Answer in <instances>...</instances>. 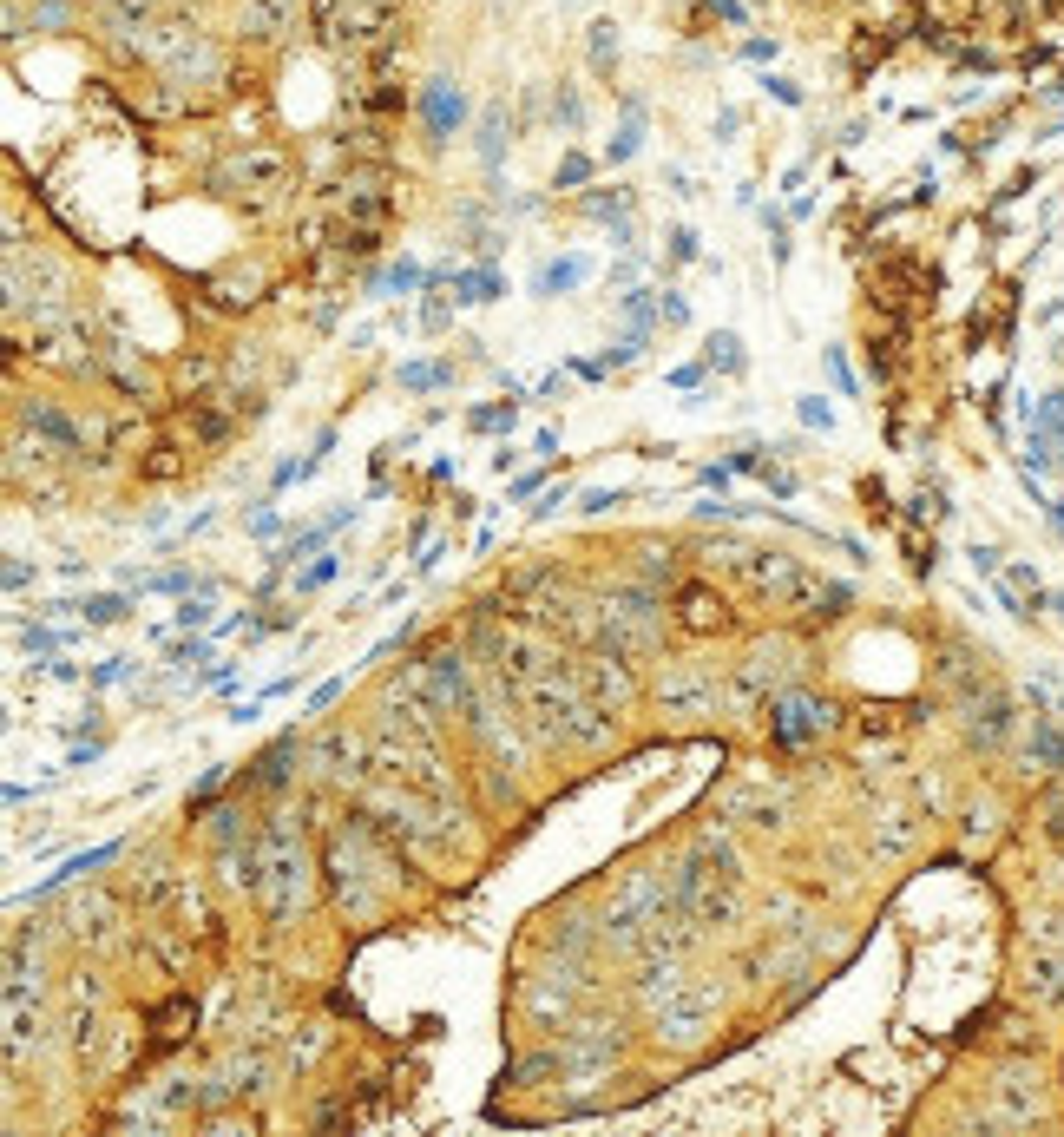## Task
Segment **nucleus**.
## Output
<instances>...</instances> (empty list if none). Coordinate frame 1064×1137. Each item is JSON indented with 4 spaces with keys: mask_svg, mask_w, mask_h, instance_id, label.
<instances>
[{
    "mask_svg": "<svg viewBox=\"0 0 1064 1137\" xmlns=\"http://www.w3.org/2000/svg\"><path fill=\"white\" fill-rule=\"evenodd\" d=\"M237 887L251 900H264L269 920H296L302 900H309V849H302V816L276 809L264 836L244 842V861H237Z\"/></svg>",
    "mask_w": 1064,
    "mask_h": 1137,
    "instance_id": "1",
    "label": "nucleus"
},
{
    "mask_svg": "<svg viewBox=\"0 0 1064 1137\" xmlns=\"http://www.w3.org/2000/svg\"><path fill=\"white\" fill-rule=\"evenodd\" d=\"M388 854H401V849H394V842L381 836L361 809L329 836V849H322V861H329V887H335V907H342L355 927H368V920L388 907Z\"/></svg>",
    "mask_w": 1064,
    "mask_h": 1137,
    "instance_id": "2",
    "label": "nucleus"
},
{
    "mask_svg": "<svg viewBox=\"0 0 1064 1137\" xmlns=\"http://www.w3.org/2000/svg\"><path fill=\"white\" fill-rule=\"evenodd\" d=\"M834 724H841L834 697L801 691V684H783V691H769V743H776V750H789V757H801V750H808L814 737H828Z\"/></svg>",
    "mask_w": 1064,
    "mask_h": 1137,
    "instance_id": "3",
    "label": "nucleus"
},
{
    "mask_svg": "<svg viewBox=\"0 0 1064 1137\" xmlns=\"http://www.w3.org/2000/svg\"><path fill=\"white\" fill-rule=\"evenodd\" d=\"M407 678L421 684V697L434 704L440 717H467L473 697H480V684H473V651H467V645H434V651H421V658L407 664Z\"/></svg>",
    "mask_w": 1064,
    "mask_h": 1137,
    "instance_id": "4",
    "label": "nucleus"
},
{
    "mask_svg": "<svg viewBox=\"0 0 1064 1137\" xmlns=\"http://www.w3.org/2000/svg\"><path fill=\"white\" fill-rule=\"evenodd\" d=\"M513 711H519V697H506V684H480L473 711L460 717V724L480 737V750L493 763H519V757H526V750H519V730H513Z\"/></svg>",
    "mask_w": 1064,
    "mask_h": 1137,
    "instance_id": "5",
    "label": "nucleus"
},
{
    "mask_svg": "<svg viewBox=\"0 0 1064 1137\" xmlns=\"http://www.w3.org/2000/svg\"><path fill=\"white\" fill-rule=\"evenodd\" d=\"M658 907H664L658 881H651V874H631V881L611 894V907H605V940H611V947H625V953H638L644 947V927L658 920Z\"/></svg>",
    "mask_w": 1064,
    "mask_h": 1137,
    "instance_id": "6",
    "label": "nucleus"
},
{
    "mask_svg": "<svg viewBox=\"0 0 1064 1137\" xmlns=\"http://www.w3.org/2000/svg\"><path fill=\"white\" fill-rule=\"evenodd\" d=\"M559 664H565L559 638H539V632H506V645H500V658H493V671H500V684H506V691H519V684L546 678V671H559Z\"/></svg>",
    "mask_w": 1064,
    "mask_h": 1137,
    "instance_id": "7",
    "label": "nucleus"
},
{
    "mask_svg": "<svg viewBox=\"0 0 1064 1137\" xmlns=\"http://www.w3.org/2000/svg\"><path fill=\"white\" fill-rule=\"evenodd\" d=\"M671 618L684 625L690 638H723V632H730V599H723L710 579H684V585H677V599H671Z\"/></svg>",
    "mask_w": 1064,
    "mask_h": 1137,
    "instance_id": "8",
    "label": "nucleus"
},
{
    "mask_svg": "<svg viewBox=\"0 0 1064 1137\" xmlns=\"http://www.w3.org/2000/svg\"><path fill=\"white\" fill-rule=\"evenodd\" d=\"M473 112H467V93H460L447 73H434V80L421 86V126H427V145H447L460 126H467Z\"/></svg>",
    "mask_w": 1064,
    "mask_h": 1137,
    "instance_id": "9",
    "label": "nucleus"
},
{
    "mask_svg": "<svg viewBox=\"0 0 1064 1137\" xmlns=\"http://www.w3.org/2000/svg\"><path fill=\"white\" fill-rule=\"evenodd\" d=\"M717 1006H723V999L710 993V986H697V993H684V999H671V1006H664L658 1032H664L671 1045H697V1039L710 1032V1019H717Z\"/></svg>",
    "mask_w": 1064,
    "mask_h": 1137,
    "instance_id": "10",
    "label": "nucleus"
},
{
    "mask_svg": "<svg viewBox=\"0 0 1064 1137\" xmlns=\"http://www.w3.org/2000/svg\"><path fill=\"white\" fill-rule=\"evenodd\" d=\"M743 579L763 592V599H801V585H814L808 572L796 566L789 553H769V546H756L750 553V566H743Z\"/></svg>",
    "mask_w": 1064,
    "mask_h": 1137,
    "instance_id": "11",
    "label": "nucleus"
},
{
    "mask_svg": "<svg viewBox=\"0 0 1064 1137\" xmlns=\"http://www.w3.org/2000/svg\"><path fill=\"white\" fill-rule=\"evenodd\" d=\"M658 704L671 717H710L717 711V691H710V678H697V671H664Z\"/></svg>",
    "mask_w": 1064,
    "mask_h": 1137,
    "instance_id": "12",
    "label": "nucleus"
},
{
    "mask_svg": "<svg viewBox=\"0 0 1064 1137\" xmlns=\"http://www.w3.org/2000/svg\"><path fill=\"white\" fill-rule=\"evenodd\" d=\"M907 724H920V704H861V711H854V737L861 743H887Z\"/></svg>",
    "mask_w": 1064,
    "mask_h": 1137,
    "instance_id": "13",
    "label": "nucleus"
},
{
    "mask_svg": "<svg viewBox=\"0 0 1064 1137\" xmlns=\"http://www.w3.org/2000/svg\"><path fill=\"white\" fill-rule=\"evenodd\" d=\"M1005 730H1012L1005 697H999V691H972V750H999Z\"/></svg>",
    "mask_w": 1064,
    "mask_h": 1137,
    "instance_id": "14",
    "label": "nucleus"
},
{
    "mask_svg": "<svg viewBox=\"0 0 1064 1137\" xmlns=\"http://www.w3.org/2000/svg\"><path fill=\"white\" fill-rule=\"evenodd\" d=\"M20 427H33L40 441L66 447V454H79V447H86V434H79V421H73V414H60V408H47V401H33V408L20 414Z\"/></svg>",
    "mask_w": 1064,
    "mask_h": 1137,
    "instance_id": "15",
    "label": "nucleus"
},
{
    "mask_svg": "<svg viewBox=\"0 0 1064 1137\" xmlns=\"http://www.w3.org/2000/svg\"><path fill=\"white\" fill-rule=\"evenodd\" d=\"M185 427H191V447H224L237 434V414L218 408V401H198V408H185Z\"/></svg>",
    "mask_w": 1064,
    "mask_h": 1137,
    "instance_id": "16",
    "label": "nucleus"
},
{
    "mask_svg": "<svg viewBox=\"0 0 1064 1137\" xmlns=\"http://www.w3.org/2000/svg\"><path fill=\"white\" fill-rule=\"evenodd\" d=\"M191 1026H198V999H185V993H178V999H158V1012H152V1039H158V1045H178Z\"/></svg>",
    "mask_w": 1064,
    "mask_h": 1137,
    "instance_id": "17",
    "label": "nucleus"
},
{
    "mask_svg": "<svg viewBox=\"0 0 1064 1137\" xmlns=\"http://www.w3.org/2000/svg\"><path fill=\"white\" fill-rule=\"evenodd\" d=\"M585 270H592V264H585L579 251H565V257H552V264L539 270V284H532V289H539V296H572V289L585 284Z\"/></svg>",
    "mask_w": 1064,
    "mask_h": 1137,
    "instance_id": "18",
    "label": "nucleus"
},
{
    "mask_svg": "<svg viewBox=\"0 0 1064 1137\" xmlns=\"http://www.w3.org/2000/svg\"><path fill=\"white\" fill-rule=\"evenodd\" d=\"M204 296L211 302H224V309H244V302H257L264 296V277H204Z\"/></svg>",
    "mask_w": 1064,
    "mask_h": 1137,
    "instance_id": "19",
    "label": "nucleus"
},
{
    "mask_svg": "<svg viewBox=\"0 0 1064 1137\" xmlns=\"http://www.w3.org/2000/svg\"><path fill=\"white\" fill-rule=\"evenodd\" d=\"M473 132H480V165L493 172V165L506 159V139H513V126H506V106H486V112H480V126H473Z\"/></svg>",
    "mask_w": 1064,
    "mask_h": 1137,
    "instance_id": "20",
    "label": "nucleus"
},
{
    "mask_svg": "<svg viewBox=\"0 0 1064 1137\" xmlns=\"http://www.w3.org/2000/svg\"><path fill=\"white\" fill-rule=\"evenodd\" d=\"M361 289H375V296H381V289H388V296H407V289H427V270L414 264V257H401V264H388L381 277H368Z\"/></svg>",
    "mask_w": 1064,
    "mask_h": 1137,
    "instance_id": "21",
    "label": "nucleus"
},
{
    "mask_svg": "<svg viewBox=\"0 0 1064 1137\" xmlns=\"http://www.w3.org/2000/svg\"><path fill=\"white\" fill-rule=\"evenodd\" d=\"M644 145V106H625V119H618V139L605 145V165H631Z\"/></svg>",
    "mask_w": 1064,
    "mask_h": 1137,
    "instance_id": "22",
    "label": "nucleus"
},
{
    "mask_svg": "<svg viewBox=\"0 0 1064 1137\" xmlns=\"http://www.w3.org/2000/svg\"><path fill=\"white\" fill-rule=\"evenodd\" d=\"M697 553H704L710 566H730V572H743V566H750V553H756V546H743L736 533H704V539H697Z\"/></svg>",
    "mask_w": 1064,
    "mask_h": 1137,
    "instance_id": "23",
    "label": "nucleus"
},
{
    "mask_svg": "<svg viewBox=\"0 0 1064 1137\" xmlns=\"http://www.w3.org/2000/svg\"><path fill=\"white\" fill-rule=\"evenodd\" d=\"M513 421H519V395L486 401V408H473V414H467V427H473V434H486V441H500V434H506Z\"/></svg>",
    "mask_w": 1064,
    "mask_h": 1137,
    "instance_id": "24",
    "label": "nucleus"
},
{
    "mask_svg": "<svg viewBox=\"0 0 1064 1137\" xmlns=\"http://www.w3.org/2000/svg\"><path fill=\"white\" fill-rule=\"evenodd\" d=\"M447 289H454V302H493V296H500V277H493V270H454V284H447Z\"/></svg>",
    "mask_w": 1064,
    "mask_h": 1137,
    "instance_id": "25",
    "label": "nucleus"
},
{
    "mask_svg": "<svg viewBox=\"0 0 1064 1137\" xmlns=\"http://www.w3.org/2000/svg\"><path fill=\"white\" fill-rule=\"evenodd\" d=\"M704 362H710V368H723V375H743V368H750V348L736 342L730 329H717V335L704 342Z\"/></svg>",
    "mask_w": 1064,
    "mask_h": 1137,
    "instance_id": "26",
    "label": "nucleus"
},
{
    "mask_svg": "<svg viewBox=\"0 0 1064 1137\" xmlns=\"http://www.w3.org/2000/svg\"><path fill=\"white\" fill-rule=\"evenodd\" d=\"M454 381V362H401V388L407 395H434Z\"/></svg>",
    "mask_w": 1064,
    "mask_h": 1137,
    "instance_id": "27",
    "label": "nucleus"
},
{
    "mask_svg": "<svg viewBox=\"0 0 1064 1137\" xmlns=\"http://www.w3.org/2000/svg\"><path fill=\"white\" fill-rule=\"evenodd\" d=\"M1025 973H1032V986H1038L1045 999H1064V953H1032V966H1025Z\"/></svg>",
    "mask_w": 1064,
    "mask_h": 1137,
    "instance_id": "28",
    "label": "nucleus"
},
{
    "mask_svg": "<svg viewBox=\"0 0 1064 1137\" xmlns=\"http://www.w3.org/2000/svg\"><path fill=\"white\" fill-rule=\"evenodd\" d=\"M611 66H618V27H611V20H592V73L611 80Z\"/></svg>",
    "mask_w": 1064,
    "mask_h": 1137,
    "instance_id": "29",
    "label": "nucleus"
},
{
    "mask_svg": "<svg viewBox=\"0 0 1064 1137\" xmlns=\"http://www.w3.org/2000/svg\"><path fill=\"white\" fill-rule=\"evenodd\" d=\"M322 546H329V520H322V526H309V533H296L289 546H276V566H289V559H315Z\"/></svg>",
    "mask_w": 1064,
    "mask_h": 1137,
    "instance_id": "30",
    "label": "nucleus"
},
{
    "mask_svg": "<svg viewBox=\"0 0 1064 1137\" xmlns=\"http://www.w3.org/2000/svg\"><path fill=\"white\" fill-rule=\"evenodd\" d=\"M73 638H79V632H53V625H40V618H33V625H20V651H40V658H47V651H60V645H73Z\"/></svg>",
    "mask_w": 1064,
    "mask_h": 1137,
    "instance_id": "31",
    "label": "nucleus"
},
{
    "mask_svg": "<svg viewBox=\"0 0 1064 1137\" xmlns=\"http://www.w3.org/2000/svg\"><path fill=\"white\" fill-rule=\"evenodd\" d=\"M592 172H598V165L585 159V152H565L559 172H552V185H559V191H585V185H592Z\"/></svg>",
    "mask_w": 1064,
    "mask_h": 1137,
    "instance_id": "32",
    "label": "nucleus"
},
{
    "mask_svg": "<svg viewBox=\"0 0 1064 1137\" xmlns=\"http://www.w3.org/2000/svg\"><path fill=\"white\" fill-rule=\"evenodd\" d=\"M139 474L145 480H178V474H185V447H152Z\"/></svg>",
    "mask_w": 1064,
    "mask_h": 1137,
    "instance_id": "33",
    "label": "nucleus"
},
{
    "mask_svg": "<svg viewBox=\"0 0 1064 1137\" xmlns=\"http://www.w3.org/2000/svg\"><path fill=\"white\" fill-rule=\"evenodd\" d=\"M1032 763H1045V770H1064V730L1038 724L1032 730Z\"/></svg>",
    "mask_w": 1064,
    "mask_h": 1137,
    "instance_id": "34",
    "label": "nucleus"
},
{
    "mask_svg": "<svg viewBox=\"0 0 1064 1137\" xmlns=\"http://www.w3.org/2000/svg\"><path fill=\"white\" fill-rule=\"evenodd\" d=\"M907 842H913V822L907 816H880V829H874V849L880 854H900Z\"/></svg>",
    "mask_w": 1064,
    "mask_h": 1137,
    "instance_id": "35",
    "label": "nucleus"
},
{
    "mask_svg": "<svg viewBox=\"0 0 1064 1137\" xmlns=\"http://www.w3.org/2000/svg\"><path fill=\"white\" fill-rule=\"evenodd\" d=\"M796 421H801V427H814V434H834V401L801 395V401H796Z\"/></svg>",
    "mask_w": 1064,
    "mask_h": 1137,
    "instance_id": "36",
    "label": "nucleus"
},
{
    "mask_svg": "<svg viewBox=\"0 0 1064 1137\" xmlns=\"http://www.w3.org/2000/svg\"><path fill=\"white\" fill-rule=\"evenodd\" d=\"M315 467H322L315 454H302V460H276V480H269V493H289V487H302V480H309Z\"/></svg>",
    "mask_w": 1064,
    "mask_h": 1137,
    "instance_id": "37",
    "label": "nucleus"
},
{
    "mask_svg": "<svg viewBox=\"0 0 1064 1137\" xmlns=\"http://www.w3.org/2000/svg\"><path fill=\"white\" fill-rule=\"evenodd\" d=\"M79 618H86V625H119V618H126V599H112V592L79 599Z\"/></svg>",
    "mask_w": 1064,
    "mask_h": 1137,
    "instance_id": "38",
    "label": "nucleus"
},
{
    "mask_svg": "<svg viewBox=\"0 0 1064 1137\" xmlns=\"http://www.w3.org/2000/svg\"><path fill=\"white\" fill-rule=\"evenodd\" d=\"M532 1019H539V1026H552V1019H565V1012H572V993H565V986H559V993H546V986H539V993H532Z\"/></svg>",
    "mask_w": 1064,
    "mask_h": 1137,
    "instance_id": "39",
    "label": "nucleus"
},
{
    "mask_svg": "<svg viewBox=\"0 0 1064 1137\" xmlns=\"http://www.w3.org/2000/svg\"><path fill=\"white\" fill-rule=\"evenodd\" d=\"M552 119H559L565 132L585 126V106H579V93H572V86H559V93H552Z\"/></svg>",
    "mask_w": 1064,
    "mask_h": 1137,
    "instance_id": "40",
    "label": "nucleus"
},
{
    "mask_svg": "<svg viewBox=\"0 0 1064 1137\" xmlns=\"http://www.w3.org/2000/svg\"><path fill=\"white\" fill-rule=\"evenodd\" d=\"M704 375H710L704 355H697V362H677V368H671V388H677V395H697V388H704Z\"/></svg>",
    "mask_w": 1064,
    "mask_h": 1137,
    "instance_id": "41",
    "label": "nucleus"
},
{
    "mask_svg": "<svg viewBox=\"0 0 1064 1137\" xmlns=\"http://www.w3.org/2000/svg\"><path fill=\"white\" fill-rule=\"evenodd\" d=\"M828 381L841 388V395H861V375L847 368V348H828Z\"/></svg>",
    "mask_w": 1064,
    "mask_h": 1137,
    "instance_id": "42",
    "label": "nucleus"
},
{
    "mask_svg": "<svg viewBox=\"0 0 1064 1137\" xmlns=\"http://www.w3.org/2000/svg\"><path fill=\"white\" fill-rule=\"evenodd\" d=\"M282 20H289V0H264V7L251 14V33H276Z\"/></svg>",
    "mask_w": 1064,
    "mask_h": 1137,
    "instance_id": "43",
    "label": "nucleus"
},
{
    "mask_svg": "<svg viewBox=\"0 0 1064 1137\" xmlns=\"http://www.w3.org/2000/svg\"><path fill=\"white\" fill-rule=\"evenodd\" d=\"M204 618H211V592H198V599L178 605V625H185V632H204Z\"/></svg>",
    "mask_w": 1064,
    "mask_h": 1137,
    "instance_id": "44",
    "label": "nucleus"
},
{
    "mask_svg": "<svg viewBox=\"0 0 1064 1137\" xmlns=\"http://www.w3.org/2000/svg\"><path fill=\"white\" fill-rule=\"evenodd\" d=\"M546 480H552L546 467H532V474H519L513 487H506V500H539V487H546Z\"/></svg>",
    "mask_w": 1064,
    "mask_h": 1137,
    "instance_id": "45",
    "label": "nucleus"
},
{
    "mask_svg": "<svg viewBox=\"0 0 1064 1137\" xmlns=\"http://www.w3.org/2000/svg\"><path fill=\"white\" fill-rule=\"evenodd\" d=\"M658 309H664V329H684V322H690V302L677 296V289H664V296H658Z\"/></svg>",
    "mask_w": 1064,
    "mask_h": 1137,
    "instance_id": "46",
    "label": "nucleus"
},
{
    "mask_svg": "<svg viewBox=\"0 0 1064 1137\" xmlns=\"http://www.w3.org/2000/svg\"><path fill=\"white\" fill-rule=\"evenodd\" d=\"M763 480H769V493H776V500H796V493H801V480L783 474V467H769V460H763Z\"/></svg>",
    "mask_w": 1064,
    "mask_h": 1137,
    "instance_id": "47",
    "label": "nucleus"
},
{
    "mask_svg": "<svg viewBox=\"0 0 1064 1137\" xmlns=\"http://www.w3.org/2000/svg\"><path fill=\"white\" fill-rule=\"evenodd\" d=\"M763 93L776 99V106H801V86L796 80H776V73H763Z\"/></svg>",
    "mask_w": 1064,
    "mask_h": 1137,
    "instance_id": "48",
    "label": "nucleus"
},
{
    "mask_svg": "<svg viewBox=\"0 0 1064 1137\" xmlns=\"http://www.w3.org/2000/svg\"><path fill=\"white\" fill-rule=\"evenodd\" d=\"M704 7L717 20H730V27H750V7H743V0H704Z\"/></svg>",
    "mask_w": 1064,
    "mask_h": 1137,
    "instance_id": "49",
    "label": "nucleus"
},
{
    "mask_svg": "<svg viewBox=\"0 0 1064 1137\" xmlns=\"http://www.w3.org/2000/svg\"><path fill=\"white\" fill-rule=\"evenodd\" d=\"M776 53H783V47H776V40H763V33H750V40H743V60H756V66H769Z\"/></svg>",
    "mask_w": 1064,
    "mask_h": 1137,
    "instance_id": "50",
    "label": "nucleus"
},
{
    "mask_svg": "<svg viewBox=\"0 0 1064 1137\" xmlns=\"http://www.w3.org/2000/svg\"><path fill=\"white\" fill-rule=\"evenodd\" d=\"M224 790V770H211V776H204V783H198V796H191V816H204V809H211V796H218Z\"/></svg>",
    "mask_w": 1064,
    "mask_h": 1137,
    "instance_id": "51",
    "label": "nucleus"
},
{
    "mask_svg": "<svg viewBox=\"0 0 1064 1137\" xmlns=\"http://www.w3.org/2000/svg\"><path fill=\"white\" fill-rule=\"evenodd\" d=\"M329 579H335V559H315V566L296 579V592H315V585H329Z\"/></svg>",
    "mask_w": 1064,
    "mask_h": 1137,
    "instance_id": "52",
    "label": "nucleus"
},
{
    "mask_svg": "<svg viewBox=\"0 0 1064 1137\" xmlns=\"http://www.w3.org/2000/svg\"><path fill=\"white\" fill-rule=\"evenodd\" d=\"M335 697H342V678H322V684L309 691V711H329Z\"/></svg>",
    "mask_w": 1064,
    "mask_h": 1137,
    "instance_id": "53",
    "label": "nucleus"
},
{
    "mask_svg": "<svg viewBox=\"0 0 1064 1137\" xmlns=\"http://www.w3.org/2000/svg\"><path fill=\"white\" fill-rule=\"evenodd\" d=\"M671 257L677 264H697V231H671Z\"/></svg>",
    "mask_w": 1064,
    "mask_h": 1137,
    "instance_id": "54",
    "label": "nucleus"
},
{
    "mask_svg": "<svg viewBox=\"0 0 1064 1137\" xmlns=\"http://www.w3.org/2000/svg\"><path fill=\"white\" fill-rule=\"evenodd\" d=\"M27 585H33V566L27 559H7V592H27Z\"/></svg>",
    "mask_w": 1064,
    "mask_h": 1137,
    "instance_id": "55",
    "label": "nucleus"
},
{
    "mask_svg": "<svg viewBox=\"0 0 1064 1137\" xmlns=\"http://www.w3.org/2000/svg\"><path fill=\"white\" fill-rule=\"evenodd\" d=\"M618 500H625V493H585V500H579V513H611Z\"/></svg>",
    "mask_w": 1064,
    "mask_h": 1137,
    "instance_id": "56",
    "label": "nucleus"
},
{
    "mask_svg": "<svg viewBox=\"0 0 1064 1137\" xmlns=\"http://www.w3.org/2000/svg\"><path fill=\"white\" fill-rule=\"evenodd\" d=\"M126 671H132L126 658H106V664H99V671H93V684H119V678H126Z\"/></svg>",
    "mask_w": 1064,
    "mask_h": 1137,
    "instance_id": "57",
    "label": "nucleus"
},
{
    "mask_svg": "<svg viewBox=\"0 0 1064 1137\" xmlns=\"http://www.w3.org/2000/svg\"><path fill=\"white\" fill-rule=\"evenodd\" d=\"M611 284H618V289H638V264H611Z\"/></svg>",
    "mask_w": 1064,
    "mask_h": 1137,
    "instance_id": "58",
    "label": "nucleus"
},
{
    "mask_svg": "<svg viewBox=\"0 0 1064 1137\" xmlns=\"http://www.w3.org/2000/svg\"><path fill=\"white\" fill-rule=\"evenodd\" d=\"M1045 822H1051V836H1064V796H1051V809H1045Z\"/></svg>",
    "mask_w": 1064,
    "mask_h": 1137,
    "instance_id": "59",
    "label": "nucleus"
}]
</instances>
